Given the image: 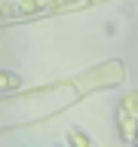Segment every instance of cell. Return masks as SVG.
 I'll use <instances>...</instances> for the list:
<instances>
[{
  "instance_id": "obj_1",
  "label": "cell",
  "mask_w": 138,
  "mask_h": 147,
  "mask_svg": "<svg viewBox=\"0 0 138 147\" xmlns=\"http://www.w3.org/2000/svg\"><path fill=\"white\" fill-rule=\"evenodd\" d=\"M16 86H18V77H16V74H6V71L0 74V89H16Z\"/></svg>"
},
{
  "instance_id": "obj_2",
  "label": "cell",
  "mask_w": 138,
  "mask_h": 147,
  "mask_svg": "<svg viewBox=\"0 0 138 147\" xmlns=\"http://www.w3.org/2000/svg\"><path fill=\"white\" fill-rule=\"evenodd\" d=\"M71 141H80V144H89V138H86V135H77V132H71Z\"/></svg>"
}]
</instances>
